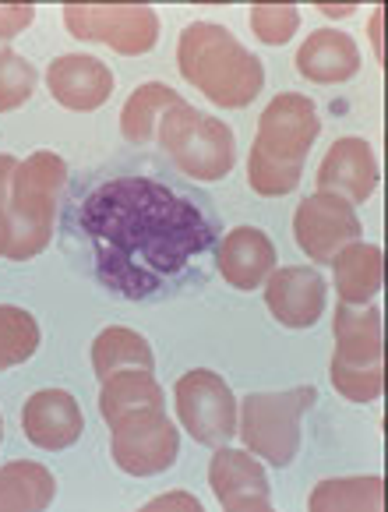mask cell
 <instances>
[{"label": "cell", "mask_w": 388, "mask_h": 512, "mask_svg": "<svg viewBox=\"0 0 388 512\" xmlns=\"http://www.w3.org/2000/svg\"><path fill=\"white\" fill-rule=\"evenodd\" d=\"M216 269L237 290L262 287L265 279L272 276V269H276V244L258 226H237L219 241Z\"/></svg>", "instance_id": "cell-17"}, {"label": "cell", "mask_w": 388, "mask_h": 512, "mask_svg": "<svg viewBox=\"0 0 388 512\" xmlns=\"http://www.w3.org/2000/svg\"><path fill=\"white\" fill-rule=\"evenodd\" d=\"M321 131L314 103L300 92H283L265 106L254 135L247 181L262 198H283L300 184L304 159Z\"/></svg>", "instance_id": "cell-2"}, {"label": "cell", "mask_w": 388, "mask_h": 512, "mask_svg": "<svg viewBox=\"0 0 388 512\" xmlns=\"http://www.w3.org/2000/svg\"><path fill=\"white\" fill-rule=\"evenodd\" d=\"M145 509H187V512H202V502L194 495H159V498H152Z\"/></svg>", "instance_id": "cell-30"}, {"label": "cell", "mask_w": 388, "mask_h": 512, "mask_svg": "<svg viewBox=\"0 0 388 512\" xmlns=\"http://www.w3.org/2000/svg\"><path fill=\"white\" fill-rule=\"evenodd\" d=\"M209 484L226 512H269L272 505L269 477L251 452L219 445L209 463Z\"/></svg>", "instance_id": "cell-12"}, {"label": "cell", "mask_w": 388, "mask_h": 512, "mask_svg": "<svg viewBox=\"0 0 388 512\" xmlns=\"http://www.w3.org/2000/svg\"><path fill=\"white\" fill-rule=\"evenodd\" d=\"M15 170H18V159L8 156V152H0V209L8 212L11 202V181H15Z\"/></svg>", "instance_id": "cell-29"}, {"label": "cell", "mask_w": 388, "mask_h": 512, "mask_svg": "<svg viewBox=\"0 0 388 512\" xmlns=\"http://www.w3.org/2000/svg\"><path fill=\"white\" fill-rule=\"evenodd\" d=\"M0 438H4V421H0Z\"/></svg>", "instance_id": "cell-33"}, {"label": "cell", "mask_w": 388, "mask_h": 512, "mask_svg": "<svg viewBox=\"0 0 388 512\" xmlns=\"http://www.w3.org/2000/svg\"><path fill=\"white\" fill-rule=\"evenodd\" d=\"M36 92V68L15 50H0V113L25 106Z\"/></svg>", "instance_id": "cell-26"}, {"label": "cell", "mask_w": 388, "mask_h": 512, "mask_svg": "<svg viewBox=\"0 0 388 512\" xmlns=\"http://www.w3.org/2000/svg\"><path fill=\"white\" fill-rule=\"evenodd\" d=\"M138 410H166V396L156 378H152V371L131 368L103 378L99 414L106 417V424L120 421L127 414H138Z\"/></svg>", "instance_id": "cell-20"}, {"label": "cell", "mask_w": 388, "mask_h": 512, "mask_svg": "<svg viewBox=\"0 0 388 512\" xmlns=\"http://www.w3.org/2000/svg\"><path fill=\"white\" fill-rule=\"evenodd\" d=\"M177 89L163 82H145L131 92V99L124 103V113H120V131L131 145H149L152 135H156V121L163 117L170 106H180Z\"/></svg>", "instance_id": "cell-23"}, {"label": "cell", "mask_w": 388, "mask_h": 512, "mask_svg": "<svg viewBox=\"0 0 388 512\" xmlns=\"http://www.w3.org/2000/svg\"><path fill=\"white\" fill-rule=\"evenodd\" d=\"M378 188V159L364 138H339L318 166V191L343 202H367Z\"/></svg>", "instance_id": "cell-15"}, {"label": "cell", "mask_w": 388, "mask_h": 512, "mask_svg": "<svg viewBox=\"0 0 388 512\" xmlns=\"http://www.w3.org/2000/svg\"><path fill=\"white\" fill-rule=\"evenodd\" d=\"M57 481L39 463H8L0 467V512H39L53 502Z\"/></svg>", "instance_id": "cell-22"}, {"label": "cell", "mask_w": 388, "mask_h": 512, "mask_svg": "<svg viewBox=\"0 0 388 512\" xmlns=\"http://www.w3.org/2000/svg\"><path fill=\"white\" fill-rule=\"evenodd\" d=\"M307 505L311 512H378L385 505V484L381 477L321 481Z\"/></svg>", "instance_id": "cell-24"}, {"label": "cell", "mask_w": 388, "mask_h": 512, "mask_svg": "<svg viewBox=\"0 0 388 512\" xmlns=\"http://www.w3.org/2000/svg\"><path fill=\"white\" fill-rule=\"evenodd\" d=\"M92 368H96L99 382L117 371H156V357H152L149 339L135 329H124V325H113V329H103L92 343Z\"/></svg>", "instance_id": "cell-21"}, {"label": "cell", "mask_w": 388, "mask_h": 512, "mask_svg": "<svg viewBox=\"0 0 388 512\" xmlns=\"http://www.w3.org/2000/svg\"><path fill=\"white\" fill-rule=\"evenodd\" d=\"M360 219L350 202L336 195H311L297 205L293 216V234L311 262H332L346 244L360 241Z\"/></svg>", "instance_id": "cell-11"}, {"label": "cell", "mask_w": 388, "mask_h": 512, "mask_svg": "<svg viewBox=\"0 0 388 512\" xmlns=\"http://www.w3.org/2000/svg\"><path fill=\"white\" fill-rule=\"evenodd\" d=\"M254 36L269 46H283L300 29V11L293 4H254L251 8Z\"/></svg>", "instance_id": "cell-27"}, {"label": "cell", "mask_w": 388, "mask_h": 512, "mask_svg": "<svg viewBox=\"0 0 388 512\" xmlns=\"http://www.w3.org/2000/svg\"><path fill=\"white\" fill-rule=\"evenodd\" d=\"M22 431L36 449L60 452L82 438L85 417L78 400L64 389H39L22 407Z\"/></svg>", "instance_id": "cell-14"}, {"label": "cell", "mask_w": 388, "mask_h": 512, "mask_svg": "<svg viewBox=\"0 0 388 512\" xmlns=\"http://www.w3.org/2000/svg\"><path fill=\"white\" fill-rule=\"evenodd\" d=\"M8 251V212L0 209V255Z\"/></svg>", "instance_id": "cell-32"}, {"label": "cell", "mask_w": 388, "mask_h": 512, "mask_svg": "<svg viewBox=\"0 0 388 512\" xmlns=\"http://www.w3.org/2000/svg\"><path fill=\"white\" fill-rule=\"evenodd\" d=\"M159 142L187 181H223L237 163V138L209 113L180 103L159 117Z\"/></svg>", "instance_id": "cell-6"}, {"label": "cell", "mask_w": 388, "mask_h": 512, "mask_svg": "<svg viewBox=\"0 0 388 512\" xmlns=\"http://www.w3.org/2000/svg\"><path fill=\"white\" fill-rule=\"evenodd\" d=\"M297 71L314 85H339L350 82L360 71V50L346 32L318 29L304 39L297 50Z\"/></svg>", "instance_id": "cell-18"}, {"label": "cell", "mask_w": 388, "mask_h": 512, "mask_svg": "<svg viewBox=\"0 0 388 512\" xmlns=\"http://www.w3.org/2000/svg\"><path fill=\"white\" fill-rule=\"evenodd\" d=\"M173 400H177L180 428H187V435L198 445L219 449L237 435V400L226 378H219L216 371L194 368L180 375Z\"/></svg>", "instance_id": "cell-9"}, {"label": "cell", "mask_w": 388, "mask_h": 512, "mask_svg": "<svg viewBox=\"0 0 388 512\" xmlns=\"http://www.w3.org/2000/svg\"><path fill=\"white\" fill-rule=\"evenodd\" d=\"M64 22L75 39L103 43L124 57L149 53L159 39V15L149 4H68Z\"/></svg>", "instance_id": "cell-8"}, {"label": "cell", "mask_w": 388, "mask_h": 512, "mask_svg": "<svg viewBox=\"0 0 388 512\" xmlns=\"http://www.w3.org/2000/svg\"><path fill=\"white\" fill-rule=\"evenodd\" d=\"M321 11H325V15H332V18H346V15H353V11H357V4H321Z\"/></svg>", "instance_id": "cell-31"}, {"label": "cell", "mask_w": 388, "mask_h": 512, "mask_svg": "<svg viewBox=\"0 0 388 512\" xmlns=\"http://www.w3.org/2000/svg\"><path fill=\"white\" fill-rule=\"evenodd\" d=\"M314 400H318L314 385L251 392L237 410V431L244 445L272 467H290L300 452V417L314 407Z\"/></svg>", "instance_id": "cell-7"}, {"label": "cell", "mask_w": 388, "mask_h": 512, "mask_svg": "<svg viewBox=\"0 0 388 512\" xmlns=\"http://www.w3.org/2000/svg\"><path fill=\"white\" fill-rule=\"evenodd\" d=\"M177 64L187 82L226 110L254 103L265 85L262 61L216 22H194L180 32Z\"/></svg>", "instance_id": "cell-3"}, {"label": "cell", "mask_w": 388, "mask_h": 512, "mask_svg": "<svg viewBox=\"0 0 388 512\" xmlns=\"http://www.w3.org/2000/svg\"><path fill=\"white\" fill-rule=\"evenodd\" d=\"M68 188V163L57 152H32L18 163L8 202V251L4 255L25 262L50 244L57 230V202Z\"/></svg>", "instance_id": "cell-4"}, {"label": "cell", "mask_w": 388, "mask_h": 512, "mask_svg": "<svg viewBox=\"0 0 388 512\" xmlns=\"http://www.w3.org/2000/svg\"><path fill=\"white\" fill-rule=\"evenodd\" d=\"M39 350V322L25 308L0 304V371L18 368Z\"/></svg>", "instance_id": "cell-25"}, {"label": "cell", "mask_w": 388, "mask_h": 512, "mask_svg": "<svg viewBox=\"0 0 388 512\" xmlns=\"http://www.w3.org/2000/svg\"><path fill=\"white\" fill-rule=\"evenodd\" d=\"M336 290H339V301L343 304H367L378 297L381 290V279H385V258H381V248L374 244H346L336 258Z\"/></svg>", "instance_id": "cell-19"}, {"label": "cell", "mask_w": 388, "mask_h": 512, "mask_svg": "<svg viewBox=\"0 0 388 512\" xmlns=\"http://www.w3.org/2000/svg\"><path fill=\"white\" fill-rule=\"evenodd\" d=\"M336 357L332 385L350 403H374L385 392V343H381V311L367 304L336 308Z\"/></svg>", "instance_id": "cell-5"}, {"label": "cell", "mask_w": 388, "mask_h": 512, "mask_svg": "<svg viewBox=\"0 0 388 512\" xmlns=\"http://www.w3.org/2000/svg\"><path fill=\"white\" fill-rule=\"evenodd\" d=\"M36 18L32 4H0V39H15L18 32H25Z\"/></svg>", "instance_id": "cell-28"}, {"label": "cell", "mask_w": 388, "mask_h": 512, "mask_svg": "<svg viewBox=\"0 0 388 512\" xmlns=\"http://www.w3.org/2000/svg\"><path fill=\"white\" fill-rule=\"evenodd\" d=\"M57 216L64 251L120 301H173L216 276L223 219L212 195L156 152L85 166Z\"/></svg>", "instance_id": "cell-1"}, {"label": "cell", "mask_w": 388, "mask_h": 512, "mask_svg": "<svg viewBox=\"0 0 388 512\" xmlns=\"http://www.w3.org/2000/svg\"><path fill=\"white\" fill-rule=\"evenodd\" d=\"M46 89L64 110L89 113L113 96V71L89 53H64L46 68Z\"/></svg>", "instance_id": "cell-13"}, {"label": "cell", "mask_w": 388, "mask_h": 512, "mask_svg": "<svg viewBox=\"0 0 388 512\" xmlns=\"http://www.w3.org/2000/svg\"><path fill=\"white\" fill-rule=\"evenodd\" d=\"M110 452L124 474L156 477L170 470L180 456V431L166 410H138L110 424Z\"/></svg>", "instance_id": "cell-10"}, {"label": "cell", "mask_w": 388, "mask_h": 512, "mask_svg": "<svg viewBox=\"0 0 388 512\" xmlns=\"http://www.w3.org/2000/svg\"><path fill=\"white\" fill-rule=\"evenodd\" d=\"M265 304L272 318L286 329H307L325 311V279L307 265H286L272 272L265 287Z\"/></svg>", "instance_id": "cell-16"}]
</instances>
